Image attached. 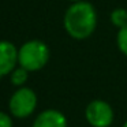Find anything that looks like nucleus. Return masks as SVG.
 Returning a JSON list of instances; mask_svg holds the SVG:
<instances>
[{
    "instance_id": "obj_1",
    "label": "nucleus",
    "mask_w": 127,
    "mask_h": 127,
    "mask_svg": "<svg viewBox=\"0 0 127 127\" xmlns=\"http://www.w3.org/2000/svg\"><path fill=\"white\" fill-rule=\"evenodd\" d=\"M63 23L70 37L75 40H85L96 30L97 12L93 4L88 1H77L66 11Z\"/></svg>"
},
{
    "instance_id": "obj_3",
    "label": "nucleus",
    "mask_w": 127,
    "mask_h": 127,
    "mask_svg": "<svg viewBox=\"0 0 127 127\" xmlns=\"http://www.w3.org/2000/svg\"><path fill=\"white\" fill-rule=\"evenodd\" d=\"M37 94L32 88H18L11 94L8 101V111L14 118L25 119L33 115L37 108Z\"/></svg>"
},
{
    "instance_id": "obj_12",
    "label": "nucleus",
    "mask_w": 127,
    "mask_h": 127,
    "mask_svg": "<svg viewBox=\"0 0 127 127\" xmlns=\"http://www.w3.org/2000/svg\"><path fill=\"white\" fill-rule=\"evenodd\" d=\"M71 1H75V3H77V1H81V0H71Z\"/></svg>"
},
{
    "instance_id": "obj_8",
    "label": "nucleus",
    "mask_w": 127,
    "mask_h": 127,
    "mask_svg": "<svg viewBox=\"0 0 127 127\" xmlns=\"http://www.w3.org/2000/svg\"><path fill=\"white\" fill-rule=\"evenodd\" d=\"M111 22L116 26V28L122 29L127 26V11L124 8H115L111 12Z\"/></svg>"
},
{
    "instance_id": "obj_6",
    "label": "nucleus",
    "mask_w": 127,
    "mask_h": 127,
    "mask_svg": "<svg viewBox=\"0 0 127 127\" xmlns=\"http://www.w3.org/2000/svg\"><path fill=\"white\" fill-rule=\"evenodd\" d=\"M32 127H68V120L62 111L49 108L36 116Z\"/></svg>"
},
{
    "instance_id": "obj_2",
    "label": "nucleus",
    "mask_w": 127,
    "mask_h": 127,
    "mask_svg": "<svg viewBox=\"0 0 127 127\" xmlns=\"http://www.w3.org/2000/svg\"><path fill=\"white\" fill-rule=\"evenodd\" d=\"M49 48L41 40H30L18 49V66L29 72L40 71L49 62Z\"/></svg>"
},
{
    "instance_id": "obj_4",
    "label": "nucleus",
    "mask_w": 127,
    "mask_h": 127,
    "mask_svg": "<svg viewBox=\"0 0 127 127\" xmlns=\"http://www.w3.org/2000/svg\"><path fill=\"white\" fill-rule=\"evenodd\" d=\"M85 119L92 127H111L115 120V111L108 101L94 98L86 105Z\"/></svg>"
},
{
    "instance_id": "obj_9",
    "label": "nucleus",
    "mask_w": 127,
    "mask_h": 127,
    "mask_svg": "<svg viewBox=\"0 0 127 127\" xmlns=\"http://www.w3.org/2000/svg\"><path fill=\"white\" fill-rule=\"evenodd\" d=\"M116 44L118 48L124 56H127V26L119 29L118 36H116Z\"/></svg>"
},
{
    "instance_id": "obj_7",
    "label": "nucleus",
    "mask_w": 127,
    "mask_h": 127,
    "mask_svg": "<svg viewBox=\"0 0 127 127\" xmlns=\"http://www.w3.org/2000/svg\"><path fill=\"white\" fill-rule=\"evenodd\" d=\"M29 78V71H26L25 68L18 66L14 71L10 74V79H11V83L17 88H23V85L26 83Z\"/></svg>"
},
{
    "instance_id": "obj_11",
    "label": "nucleus",
    "mask_w": 127,
    "mask_h": 127,
    "mask_svg": "<svg viewBox=\"0 0 127 127\" xmlns=\"http://www.w3.org/2000/svg\"><path fill=\"white\" fill-rule=\"evenodd\" d=\"M122 127H127V119H126V122L123 123V126H122Z\"/></svg>"
},
{
    "instance_id": "obj_5",
    "label": "nucleus",
    "mask_w": 127,
    "mask_h": 127,
    "mask_svg": "<svg viewBox=\"0 0 127 127\" xmlns=\"http://www.w3.org/2000/svg\"><path fill=\"white\" fill-rule=\"evenodd\" d=\"M18 67V48L12 42L0 41V79Z\"/></svg>"
},
{
    "instance_id": "obj_10",
    "label": "nucleus",
    "mask_w": 127,
    "mask_h": 127,
    "mask_svg": "<svg viewBox=\"0 0 127 127\" xmlns=\"http://www.w3.org/2000/svg\"><path fill=\"white\" fill-rule=\"evenodd\" d=\"M0 127H12L11 116L3 111H0Z\"/></svg>"
}]
</instances>
